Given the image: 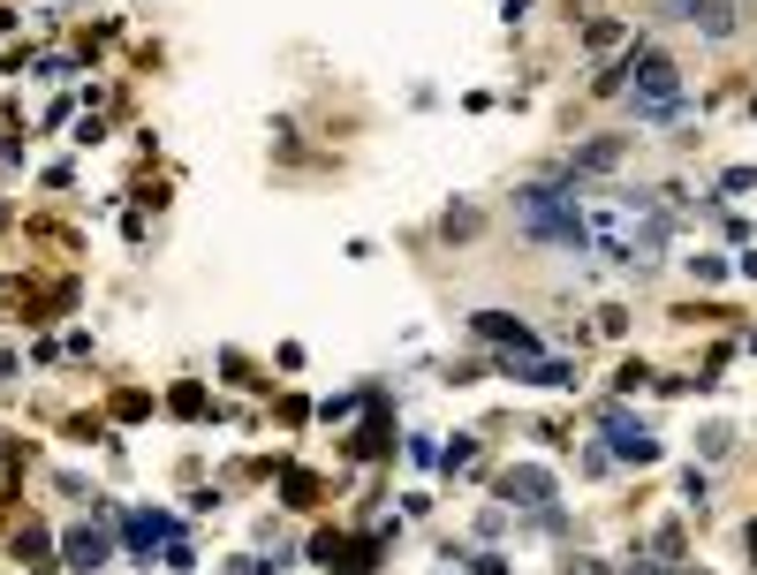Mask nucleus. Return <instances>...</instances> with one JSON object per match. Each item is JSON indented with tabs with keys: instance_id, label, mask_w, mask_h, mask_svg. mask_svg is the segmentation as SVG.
<instances>
[{
	"instance_id": "obj_2",
	"label": "nucleus",
	"mask_w": 757,
	"mask_h": 575,
	"mask_svg": "<svg viewBox=\"0 0 757 575\" xmlns=\"http://www.w3.org/2000/svg\"><path fill=\"white\" fill-rule=\"evenodd\" d=\"M515 220H523V235H538V243H584V205H576L561 182L523 189V197H515Z\"/></svg>"
},
{
	"instance_id": "obj_7",
	"label": "nucleus",
	"mask_w": 757,
	"mask_h": 575,
	"mask_svg": "<svg viewBox=\"0 0 757 575\" xmlns=\"http://www.w3.org/2000/svg\"><path fill=\"white\" fill-rule=\"evenodd\" d=\"M682 15H689L697 30H712V38H728V30H735V8H712V0H682Z\"/></svg>"
},
{
	"instance_id": "obj_9",
	"label": "nucleus",
	"mask_w": 757,
	"mask_h": 575,
	"mask_svg": "<svg viewBox=\"0 0 757 575\" xmlns=\"http://www.w3.org/2000/svg\"><path fill=\"white\" fill-rule=\"evenodd\" d=\"M613 159H621V144H613V137H599V144H584V151H576V167H584V174H606Z\"/></svg>"
},
{
	"instance_id": "obj_11",
	"label": "nucleus",
	"mask_w": 757,
	"mask_h": 575,
	"mask_svg": "<svg viewBox=\"0 0 757 575\" xmlns=\"http://www.w3.org/2000/svg\"><path fill=\"white\" fill-rule=\"evenodd\" d=\"M750 553H757V530H750Z\"/></svg>"
},
{
	"instance_id": "obj_4",
	"label": "nucleus",
	"mask_w": 757,
	"mask_h": 575,
	"mask_svg": "<svg viewBox=\"0 0 757 575\" xmlns=\"http://www.w3.org/2000/svg\"><path fill=\"white\" fill-rule=\"evenodd\" d=\"M477 333L508 348V371H515V364H530V341H538V333H530L523 318H500V310H485V318H477Z\"/></svg>"
},
{
	"instance_id": "obj_3",
	"label": "nucleus",
	"mask_w": 757,
	"mask_h": 575,
	"mask_svg": "<svg viewBox=\"0 0 757 575\" xmlns=\"http://www.w3.org/2000/svg\"><path fill=\"white\" fill-rule=\"evenodd\" d=\"M628 91H636V107H644L651 122H674V114H682V76H674L667 53H644V61L628 69Z\"/></svg>"
},
{
	"instance_id": "obj_1",
	"label": "nucleus",
	"mask_w": 757,
	"mask_h": 575,
	"mask_svg": "<svg viewBox=\"0 0 757 575\" xmlns=\"http://www.w3.org/2000/svg\"><path fill=\"white\" fill-rule=\"evenodd\" d=\"M584 250L606 266H659L667 250V220L636 197H591L584 205Z\"/></svg>"
},
{
	"instance_id": "obj_5",
	"label": "nucleus",
	"mask_w": 757,
	"mask_h": 575,
	"mask_svg": "<svg viewBox=\"0 0 757 575\" xmlns=\"http://www.w3.org/2000/svg\"><path fill=\"white\" fill-rule=\"evenodd\" d=\"M508 500H530V507H553V477H546V469H515V477H508Z\"/></svg>"
},
{
	"instance_id": "obj_6",
	"label": "nucleus",
	"mask_w": 757,
	"mask_h": 575,
	"mask_svg": "<svg viewBox=\"0 0 757 575\" xmlns=\"http://www.w3.org/2000/svg\"><path fill=\"white\" fill-rule=\"evenodd\" d=\"M174 538V515H130V546L151 553V546H167Z\"/></svg>"
},
{
	"instance_id": "obj_10",
	"label": "nucleus",
	"mask_w": 757,
	"mask_h": 575,
	"mask_svg": "<svg viewBox=\"0 0 757 575\" xmlns=\"http://www.w3.org/2000/svg\"><path fill=\"white\" fill-rule=\"evenodd\" d=\"M628 575H659V561H628Z\"/></svg>"
},
{
	"instance_id": "obj_8",
	"label": "nucleus",
	"mask_w": 757,
	"mask_h": 575,
	"mask_svg": "<svg viewBox=\"0 0 757 575\" xmlns=\"http://www.w3.org/2000/svg\"><path fill=\"white\" fill-rule=\"evenodd\" d=\"M69 561H76V568H99V561H107V530H76V538H69Z\"/></svg>"
}]
</instances>
